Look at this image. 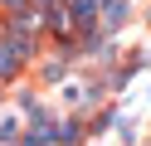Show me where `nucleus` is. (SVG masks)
I'll list each match as a JSON object with an SVG mask.
<instances>
[{"label": "nucleus", "instance_id": "f257e3e1", "mask_svg": "<svg viewBox=\"0 0 151 146\" xmlns=\"http://www.w3.org/2000/svg\"><path fill=\"white\" fill-rule=\"evenodd\" d=\"M98 93H102V83H98V73H63L59 83H54V112H68V117H83L93 102H98Z\"/></svg>", "mask_w": 151, "mask_h": 146}, {"label": "nucleus", "instance_id": "f03ea898", "mask_svg": "<svg viewBox=\"0 0 151 146\" xmlns=\"http://www.w3.org/2000/svg\"><path fill=\"white\" fill-rule=\"evenodd\" d=\"M0 5H5V10H15V15H20V10H29L34 0H0Z\"/></svg>", "mask_w": 151, "mask_h": 146}]
</instances>
